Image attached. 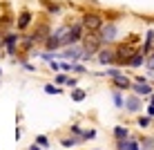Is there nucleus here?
Segmentation results:
<instances>
[{
    "instance_id": "obj_1",
    "label": "nucleus",
    "mask_w": 154,
    "mask_h": 150,
    "mask_svg": "<svg viewBox=\"0 0 154 150\" xmlns=\"http://www.w3.org/2000/svg\"><path fill=\"white\" fill-rule=\"evenodd\" d=\"M139 43L141 40H139V36H136V34L125 36L123 40H116V67H121V69L127 67V61H130L136 52H141Z\"/></svg>"
},
{
    "instance_id": "obj_2",
    "label": "nucleus",
    "mask_w": 154,
    "mask_h": 150,
    "mask_svg": "<svg viewBox=\"0 0 154 150\" xmlns=\"http://www.w3.org/2000/svg\"><path fill=\"white\" fill-rule=\"evenodd\" d=\"M51 31H54V25H51V16H47L45 11L36 14L34 25H31V29H29V36L34 38L36 47H40V49H42V45H45V40L51 36Z\"/></svg>"
},
{
    "instance_id": "obj_3",
    "label": "nucleus",
    "mask_w": 154,
    "mask_h": 150,
    "mask_svg": "<svg viewBox=\"0 0 154 150\" xmlns=\"http://www.w3.org/2000/svg\"><path fill=\"white\" fill-rule=\"evenodd\" d=\"M81 47H83V63L94 61L96 54H98V49L103 47L100 31H85V34H83V40H81Z\"/></svg>"
},
{
    "instance_id": "obj_4",
    "label": "nucleus",
    "mask_w": 154,
    "mask_h": 150,
    "mask_svg": "<svg viewBox=\"0 0 154 150\" xmlns=\"http://www.w3.org/2000/svg\"><path fill=\"white\" fill-rule=\"evenodd\" d=\"M85 31H100V27L105 25V14L100 9H83L81 11V18Z\"/></svg>"
},
{
    "instance_id": "obj_5",
    "label": "nucleus",
    "mask_w": 154,
    "mask_h": 150,
    "mask_svg": "<svg viewBox=\"0 0 154 150\" xmlns=\"http://www.w3.org/2000/svg\"><path fill=\"white\" fill-rule=\"evenodd\" d=\"M16 29V14L11 11L9 2H0V34H9Z\"/></svg>"
},
{
    "instance_id": "obj_6",
    "label": "nucleus",
    "mask_w": 154,
    "mask_h": 150,
    "mask_svg": "<svg viewBox=\"0 0 154 150\" xmlns=\"http://www.w3.org/2000/svg\"><path fill=\"white\" fill-rule=\"evenodd\" d=\"M94 61H96L98 65H103V67L116 65V43H107V45H103L98 49V54H96Z\"/></svg>"
},
{
    "instance_id": "obj_7",
    "label": "nucleus",
    "mask_w": 154,
    "mask_h": 150,
    "mask_svg": "<svg viewBox=\"0 0 154 150\" xmlns=\"http://www.w3.org/2000/svg\"><path fill=\"white\" fill-rule=\"evenodd\" d=\"M34 18H36V14L31 11L29 7H23L16 14V31H18V34H27L31 29V25H34Z\"/></svg>"
},
{
    "instance_id": "obj_8",
    "label": "nucleus",
    "mask_w": 154,
    "mask_h": 150,
    "mask_svg": "<svg viewBox=\"0 0 154 150\" xmlns=\"http://www.w3.org/2000/svg\"><path fill=\"white\" fill-rule=\"evenodd\" d=\"M145 103H147V99H143V96L139 94H127L125 96V105H123V110H125V114H130V116H136V114H141L143 108H145Z\"/></svg>"
},
{
    "instance_id": "obj_9",
    "label": "nucleus",
    "mask_w": 154,
    "mask_h": 150,
    "mask_svg": "<svg viewBox=\"0 0 154 150\" xmlns=\"http://www.w3.org/2000/svg\"><path fill=\"white\" fill-rule=\"evenodd\" d=\"M18 43H20V34L16 29L5 34V54L11 58V61H16V56H18Z\"/></svg>"
},
{
    "instance_id": "obj_10",
    "label": "nucleus",
    "mask_w": 154,
    "mask_h": 150,
    "mask_svg": "<svg viewBox=\"0 0 154 150\" xmlns=\"http://www.w3.org/2000/svg\"><path fill=\"white\" fill-rule=\"evenodd\" d=\"M58 58H60V61H69V63H76V61L83 63V47H81V43H78V45L63 47V49L58 52Z\"/></svg>"
},
{
    "instance_id": "obj_11",
    "label": "nucleus",
    "mask_w": 154,
    "mask_h": 150,
    "mask_svg": "<svg viewBox=\"0 0 154 150\" xmlns=\"http://www.w3.org/2000/svg\"><path fill=\"white\" fill-rule=\"evenodd\" d=\"M116 36H119V23H116V20H105V25L100 27L103 45H107V43H116Z\"/></svg>"
},
{
    "instance_id": "obj_12",
    "label": "nucleus",
    "mask_w": 154,
    "mask_h": 150,
    "mask_svg": "<svg viewBox=\"0 0 154 150\" xmlns=\"http://www.w3.org/2000/svg\"><path fill=\"white\" fill-rule=\"evenodd\" d=\"M109 88H112V90H119V92H130V88H132V76H130V74H125V72H121L119 76L109 78Z\"/></svg>"
},
{
    "instance_id": "obj_13",
    "label": "nucleus",
    "mask_w": 154,
    "mask_h": 150,
    "mask_svg": "<svg viewBox=\"0 0 154 150\" xmlns=\"http://www.w3.org/2000/svg\"><path fill=\"white\" fill-rule=\"evenodd\" d=\"M40 5H42V11H45L47 16H60L63 14V9H65V5L63 2H58V0H40Z\"/></svg>"
},
{
    "instance_id": "obj_14",
    "label": "nucleus",
    "mask_w": 154,
    "mask_h": 150,
    "mask_svg": "<svg viewBox=\"0 0 154 150\" xmlns=\"http://www.w3.org/2000/svg\"><path fill=\"white\" fill-rule=\"evenodd\" d=\"M130 92H134V94H139L143 96V99H147L150 94H154V83H134L132 81V88H130Z\"/></svg>"
},
{
    "instance_id": "obj_15",
    "label": "nucleus",
    "mask_w": 154,
    "mask_h": 150,
    "mask_svg": "<svg viewBox=\"0 0 154 150\" xmlns=\"http://www.w3.org/2000/svg\"><path fill=\"white\" fill-rule=\"evenodd\" d=\"M58 143H60L63 148H76V146H83V141L81 139H76V137H72V135H67V132H58Z\"/></svg>"
},
{
    "instance_id": "obj_16",
    "label": "nucleus",
    "mask_w": 154,
    "mask_h": 150,
    "mask_svg": "<svg viewBox=\"0 0 154 150\" xmlns=\"http://www.w3.org/2000/svg\"><path fill=\"white\" fill-rule=\"evenodd\" d=\"M132 121H134V126H136V128H141V130H150V128H154V119H152V116H147L145 112L136 114Z\"/></svg>"
},
{
    "instance_id": "obj_17",
    "label": "nucleus",
    "mask_w": 154,
    "mask_h": 150,
    "mask_svg": "<svg viewBox=\"0 0 154 150\" xmlns=\"http://www.w3.org/2000/svg\"><path fill=\"white\" fill-rule=\"evenodd\" d=\"M152 49H154V29H147L145 31V38H143V43H141V52L145 56H150Z\"/></svg>"
},
{
    "instance_id": "obj_18",
    "label": "nucleus",
    "mask_w": 154,
    "mask_h": 150,
    "mask_svg": "<svg viewBox=\"0 0 154 150\" xmlns=\"http://www.w3.org/2000/svg\"><path fill=\"white\" fill-rule=\"evenodd\" d=\"M132 137V132H130V128H127V123L123 126V123H119V126H114V130H112V139L114 141H121V139H130Z\"/></svg>"
},
{
    "instance_id": "obj_19",
    "label": "nucleus",
    "mask_w": 154,
    "mask_h": 150,
    "mask_svg": "<svg viewBox=\"0 0 154 150\" xmlns=\"http://www.w3.org/2000/svg\"><path fill=\"white\" fill-rule=\"evenodd\" d=\"M63 132H67V135H72V137H76V139H81V141H83V126H81V121H72Z\"/></svg>"
},
{
    "instance_id": "obj_20",
    "label": "nucleus",
    "mask_w": 154,
    "mask_h": 150,
    "mask_svg": "<svg viewBox=\"0 0 154 150\" xmlns=\"http://www.w3.org/2000/svg\"><path fill=\"white\" fill-rule=\"evenodd\" d=\"M136 139H139V143H141V150H154V135H143V132H139Z\"/></svg>"
},
{
    "instance_id": "obj_21",
    "label": "nucleus",
    "mask_w": 154,
    "mask_h": 150,
    "mask_svg": "<svg viewBox=\"0 0 154 150\" xmlns=\"http://www.w3.org/2000/svg\"><path fill=\"white\" fill-rule=\"evenodd\" d=\"M145 54H143V52H136L134 56L130 58V61H127V67L130 69H136V67H141V65H145Z\"/></svg>"
},
{
    "instance_id": "obj_22",
    "label": "nucleus",
    "mask_w": 154,
    "mask_h": 150,
    "mask_svg": "<svg viewBox=\"0 0 154 150\" xmlns=\"http://www.w3.org/2000/svg\"><path fill=\"white\" fill-rule=\"evenodd\" d=\"M69 96H72L74 103H81V101L87 99V90H83V88H74V90H69Z\"/></svg>"
},
{
    "instance_id": "obj_23",
    "label": "nucleus",
    "mask_w": 154,
    "mask_h": 150,
    "mask_svg": "<svg viewBox=\"0 0 154 150\" xmlns=\"http://www.w3.org/2000/svg\"><path fill=\"white\" fill-rule=\"evenodd\" d=\"M125 92H119V90H112V103H114V108L116 110H123V105H125Z\"/></svg>"
},
{
    "instance_id": "obj_24",
    "label": "nucleus",
    "mask_w": 154,
    "mask_h": 150,
    "mask_svg": "<svg viewBox=\"0 0 154 150\" xmlns=\"http://www.w3.org/2000/svg\"><path fill=\"white\" fill-rule=\"evenodd\" d=\"M98 137V130L94 126H87V128H83V141L87 143V141H94V139Z\"/></svg>"
},
{
    "instance_id": "obj_25",
    "label": "nucleus",
    "mask_w": 154,
    "mask_h": 150,
    "mask_svg": "<svg viewBox=\"0 0 154 150\" xmlns=\"http://www.w3.org/2000/svg\"><path fill=\"white\" fill-rule=\"evenodd\" d=\"M34 143H38L42 150H49V148H51V139L47 137V135H36V137H34Z\"/></svg>"
},
{
    "instance_id": "obj_26",
    "label": "nucleus",
    "mask_w": 154,
    "mask_h": 150,
    "mask_svg": "<svg viewBox=\"0 0 154 150\" xmlns=\"http://www.w3.org/2000/svg\"><path fill=\"white\" fill-rule=\"evenodd\" d=\"M42 90H45V94H51V96L63 94V88H60V85H54V83H45V85H42Z\"/></svg>"
},
{
    "instance_id": "obj_27",
    "label": "nucleus",
    "mask_w": 154,
    "mask_h": 150,
    "mask_svg": "<svg viewBox=\"0 0 154 150\" xmlns=\"http://www.w3.org/2000/svg\"><path fill=\"white\" fill-rule=\"evenodd\" d=\"M72 74H89V67L83 65L81 61H76V63H72Z\"/></svg>"
},
{
    "instance_id": "obj_28",
    "label": "nucleus",
    "mask_w": 154,
    "mask_h": 150,
    "mask_svg": "<svg viewBox=\"0 0 154 150\" xmlns=\"http://www.w3.org/2000/svg\"><path fill=\"white\" fill-rule=\"evenodd\" d=\"M67 78H69V74H65V72H58V74H54V85H60V88H65Z\"/></svg>"
},
{
    "instance_id": "obj_29",
    "label": "nucleus",
    "mask_w": 154,
    "mask_h": 150,
    "mask_svg": "<svg viewBox=\"0 0 154 150\" xmlns=\"http://www.w3.org/2000/svg\"><path fill=\"white\" fill-rule=\"evenodd\" d=\"M114 150H130V139H121V141H114Z\"/></svg>"
},
{
    "instance_id": "obj_30",
    "label": "nucleus",
    "mask_w": 154,
    "mask_h": 150,
    "mask_svg": "<svg viewBox=\"0 0 154 150\" xmlns=\"http://www.w3.org/2000/svg\"><path fill=\"white\" fill-rule=\"evenodd\" d=\"M65 88H69V90H74V88H78V76H74V74H69V78H67Z\"/></svg>"
},
{
    "instance_id": "obj_31",
    "label": "nucleus",
    "mask_w": 154,
    "mask_h": 150,
    "mask_svg": "<svg viewBox=\"0 0 154 150\" xmlns=\"http://www.w3.org/2000/svg\"><path fill=\"white\" fill-rule=\"evenodd\" d=\"M130 150H141V143H139V139H136V135L130 137Z\"/></svg>"
},
{
    "instance_id": "obj_32",
    "label": "nucleus",
    "mask_w": 154,
    "mask_h": 150,
    "mask_svg": "<svg viewBox=\"0 0 154 150\" xmlns=\"http://www.w3.org/2000/svg\"><path fill=\"white\" fill-rule=\"evenodd\" d=\"M47 65H49V69H51L54 74H58V72H60V61H49Z\"/></svg>"
},
{
    "instance_id": "obj_33",
    "label": "nucleus",
    "mask_w": 154,
    "mask_h": 150,
    "mask_svg": "<svg viewBox=\"0 0 154 150\" xmlns=\"http://www.w3.org/2000/svg\"><path fill=\"white\" fill-rule=\"evenodd\" d=\"M23 130H25V128H23V126H20V123H18V126H16V132H14L16 141H20V139H23Z\"/></svg>"
},
{
    "instance_id": "obj_34",
    "label": "nucleus",
    "mask_w": 154,
    "mask_h": 150,
    "mask_svg": "<svg viewBox=\"0 0 154 150\" xmlns=\"http://www.w3.org/2000/svg\"><path fill=\"white\" fill-rule=\"evenodd\" d=\"M20 65H23L25 69H27V72H36V65H34V63H29V61H23Z\"/></svg>"
},
{
    "instance_id": "obj_35",
    "label": "nucleus",
    "mask_w": 154,
    "mask_h": 150,
    "mask_svg": "<svg viewBox=\"0 0 154 150\" xmlns=\"http://www.w3.org/2000/svg\"><path fill=\"white\" fill-rule=\"evenodd\" d=\"M145 114L154 119V105H152V103H147V108H145Z\"/></svg>"
},
{
    "instance_id": "obj_36",
    "label": "nucleus",
    "mask_w": 154,
    "mask_h": 150,
    "mask_svg": "<svg viewBox=\"0 0 154 150\" xmlns=\"http://www.w3.org/2000/svg\"><path fill=\"white\" fill-rule=\"evenodd\" d=\"M27 150H42V148H40V146H38V143H31V146H29V148H27Z\"/></svg>"
},
{
    "instance_id": "obj_37",
    "label": "nucleus",
    "mask_w": 154,
    "mask_h": 150,
    "mask_svg": "<svg viewBox=\"0 0 154 150\" xmlns=\"http://www.w3.org/2000/svg\"><path fill=\"white\" fill-rule=\"evenodd\" d=\"M0 49H5V34H0Z\"/></svg>"
},
{
    "instance_id": "obj_38",
    "label": "nucleus",
    "mask_w": 154,
    "mask_h": 150,
    "mask_svg": "<svg viewBox=\"0 0 154 150\" xmlns=\"http://www.w3.org/2000/svg\"><path fill=\"white\" fill-rule=\"evenodd\" d=\"M147 103H152V105H154V94H150V96H147Z\"/></svg>"
},
{
    "instance_id": "obj_39",
    "label": "nucleus",
    "mask_w": 154,
    "mask_h": 150,
    "mask_svg": "<svg viewBox=\"0 0 154 150\" xmlns=\"http://www.w3.org/2000/svg\"><path fill=\"white\" fill-rule=\"evenodd\" d=\"M5 56H7V54H5V49H0V58H5Z\"/></svg>"
},
{
    "instance_id": "obj_40",
    "label": "nucleus",
    "mask_w": 154,
    "mask_h": 150,
    "mask_svg": "<svg viewBox=\"0 0 154 150\" xmlns=\"http://www.w3.org/2000/svg\"><path fill=\"white\" fill-rule=\"evenodd\" d=\"M0 76H2V67H0Z\"/></svg>"
},
{
    "instance_id": "obj_41",
    "label": "nucleus",
    "mask_w": 154,
    "mask_h": 150,
    "mask_svg": "<svg viewBox=\"0 0 154 150\" xmlns=\"http://www.w3.org/2000/svg\"><path fill=\"white\" fill-rule=\"evenodd\" d=\"M92 150H100V148H92Z\"/></svg>"
},
{
    "instance_id": "obj_42",
    "label": "nucleus",
    "mask_w": 154,
    "mask_h": 150,
    "mask_svg": "<svg viewBox=\"0 0 154 150\" xmlns=\"http://www.w3.org/2000/svg\"><path fill=\"white\" fill-rule=\"evenodd\" d=\"M0 83H2V76H0Z\"/></svg>"
}]
</instances>
